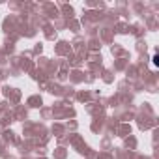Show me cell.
I'll use <instances>...</instances> for the list:
<instances>
[{"instance_id":"6da1fadb","label":"cell","mask_w":159,"mask_h":159,"mask_svg":"<svg viewBox=\"0 0 159 159\" xmlns=\"http://www.w3.org/2000/svg\"><path fill=\"white\" fill-rule=\"evenodd\" d=\"M152 62H153V66H157V64H159V56H157V54H153V58H152Z\"/></svg>"}]
</instances>
